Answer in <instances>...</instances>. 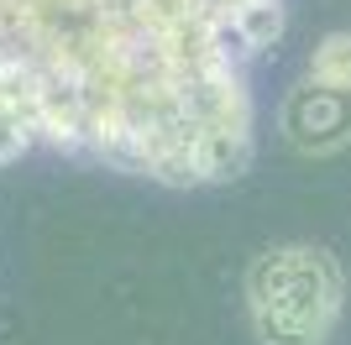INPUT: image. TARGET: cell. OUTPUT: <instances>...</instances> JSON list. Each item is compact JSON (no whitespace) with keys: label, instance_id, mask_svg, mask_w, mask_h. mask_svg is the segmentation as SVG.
I'll return each instance as SVG.
<instances>
[{"label":"cell","instance_id":"obj_1","mask_svg":"<svg viewBox=\"0 0 351 345\" xmlns=\"http://www.w3.org/2000/svg\"><path fill=\"white\" fill-rule=\"evenodd\" d=\"M283 0H0V162L32 146L152 178L231 183L252 168V58Z\"/></svg>","mask_w":351,"mask_h":345},{"label":"cell","instance_id":"obj_2","mask_svg":"<svg viewBox=\"0 0 351 345\" xmlns=\"http://www.w3.org/2000/svg\"><path fill=\"white\" fill-rule=\"evenodd\" d=\"M346 309V277L325 246L289 241L247 267V314L263 345H325Z\"/></svg>","mask_w":351,"mask_h":345},{"label":"cell","instance_id":"obj_3","mask_svg":"<svg viewBox=\"0 0 351 345\" xmlns=\"http://www.w3.org/2000/svg\"><path fill=\"white\" fill-rule=\"evenodd\" d=\"M278 131L283 142L304 157H325L351 142V89H330L320 79L293 84L278 105Z\"/></svg>","mask_w":351,"mask_h":345},{"label":"cell","instance_id":"obj_4","mask_svg":"<svg viewBox=\"0 0 351 345\" xmlns=\"http://www.w3.org/2000/svg\"><path fill=\"white\" fill-rule=\"evenodd\" d=\"M309 79H320L330 89H351V31H330L309 53Z\"/></svg>","mask_w":351,"mask_h":345}]
</instances>
